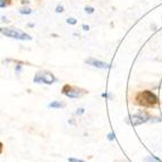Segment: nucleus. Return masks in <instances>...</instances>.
<instances>
[{"mask_svg":"<svg viewBox=\"0 0 162 162\" xmlns=\"http://www.w3.org/2000/svg\"><path fill=\"white\" fill-rule=\"evenodd\" d=\"M136 101H137V104L143 106V107H154L159 102L158 96L151 91H144L139 93L136 96Z\"/></svg>","mask_w":162,"mask_h":162,"instance_id":"f257e3e1","label":"nucleus"},{"mask_svg":"<svg viewBox=\"0 0 162 162\" xmlns=\"http://www.w3.org/2000/svg\"><path fill=\"white\" fill-rule=\"evenodd\" d=\"M0 33L2 35H6L7 38L16 40H22V41H31L32 36L25 32L17 30V28L13 27H0Z\"/></svg>","mask_w":162,"mask_h":162,"instance_id":"f03ea898","label":"nucleus"},{"mask_svg":"<svg viewBox=\"0 0 162 162\" xmlns=\"http://www.w3.org/2000/svg\"><path fill=\"white\" fill-rule=\"evenodd\" d=\"M33 82L35 84H47V85H52V84L57 82L56 76L53 73L48 70H41L38 71L33 78Z\"/></svg>","mask_w":162,"mask_h":162,"instance_id":"7ed1b4c3","label":"nucleus"},{"mask_svg":"<svg viewBox=\"0 0 162 162\" xmlns=\"http://www.w3.org/2000/svg\"><path fill=\"white\" fill-rule=\"evenodd\" d=\"M61 93L63 95H66L69 99H78L82 98L83 95H85L87 93V91L83 90V88H79L77 86H73L69 84H65L61 88Z\"/></svg>","mask_w":162,"mask_h":162,"instance_id":"20e7f679","label":"nucleus"},{"mask_svg":"<svg viewBox=\"0 0 162 162\" xmlns=\"http://www.w3.org/2000/svg\"><path fill=\"white\" fill-rule=\"evenodd\" d=\"M150 119H151V116L149 115V112L139 110L137 113H135V115H133L131 117V123L134 126H139V125H142V124L149 121Z\"/></svg>","mask_w":162,"mask_h":162,"instance_id":"39448f33","label":"nucleus"},{"mask_svg":"<svg viewBox=\"0 0 162 162\" xmlns=\"http://www.w3.org/2000/svg\"><path fill=\"white\" fill-rule=\"evenodd\" d=\"M85 63L90 65L92 67L100 68V69H108V68H110V65H109V63H104V61H101V60L95 59V58H87V59H85Z\"/></svg>","mask_w":162,"mask_h":162,"instance_id":"423d86ee","label":"nucleus"},{"mask_svg":"<svg viewBox=\"0 0 162 162\" xmlns=\"http://www.w3.org/2000/svg\"><path fill=\"white\" fill-rule=\"evenodd\" d=\"M65 103L60 102V101H52L51 103L48 104V107L51 108V109H60V108H65Z\"/></svg>","mask_w":162,"mask_h":162,"instance_id":"0eeeda50","label":"nucleus"},{"mask_svg":"<svg viewBox=\"0 0 162 162\" xmlns=\"http://www.w3.org/2000/svg\"><path fill=\"white\" fill-rule=\"evenodd\" d=\"M32 13H33V10H32L31 8L24 7L20 9V14H22V15H31Z\"/></svg>","mask_w":162,"mask_h":162,"instance_id":"6e6552de","label":"nucleus"},{"mask_svg":"<svg viewBox=\"0 0 162 162\" xmlns=\"http://www.w3.org/2000/svg\"><path fill=\"white\" fill-rule=\"evenodd\" d=\"M145 162H161V161H160L159 159L153 158V157L149 155V157H146V158H145Z\"/></svg>","mask_w":162,"mask_h":162,"instance_id":"1a4fd4ad","label":"nucleus"},{"mask_svg":"<svg viewBox=\"0 0 162 162\" xmlns=\"http://www.w3.org/2000/svg\"><path fill=\"white\" fill-rule=\"evenodd\" d=\"M66 22H67L68 24H70V25H75V24L77 23V20H76L75 18H73V17H70V18H67V20H66Z\"/></svg>","mask_w":162,"mask_h":162,"instance_id":"9d476101","label":"nucleus"},{"mask_svg":"<svg viewBox=\"0 0 162 162\" xmlns=\"http://www.w3.org/2000/svg\"><path fill=\"white\" fill-rule=\"evenodd\" d=\"M8 4H9V0H0V8L6 7Z\"/></svg>","mask_w":162,"mask_h":162,"instance_id":"9b49d317","label":"nucleus"},{"mask_svg":"<svg viewBox=\"0 0 162 162\" xmlns=\"http://www.w3.org/2000/svg\"><path fill=\"white\" fill-rule=\"evenodd\" d=\"M63 7L61 6V5H58V6L56 7V13L59 14V13H63Z\"/></svg>","mask_w":162,"mask_h":162,"instance_id":"f8f14e48","label":"nucleus"},{"mask_svg":"<svg viewBox=\"0 0 162 162\" xmlns=\"http://www.w3.org/2000/svg\"><path fill=\"white\" fill-rule=\"evenodd\" d=\"M68 161L69 162H85L81 159H76V158H68Z\"/></svg>","mask_w":162,"mask_h":162,"instance_id":"ddd939ff","label":"nucleus"},{"mask_svg":"<svg viewBox=\"0 0 162 162\" xmlns=\"http://www.w3.org/2000/svg\"><path fill=\"white\" fill-rule=\"evenodd\" d=\"M84 112H85V109H84V108H79V109H77V111H76V115L81 116V115H83Z\"/></svg>","mask_w":162,"mask_h":162,"instance_id":"4468645a","label":"nucleus"},{"mask_svg":"<svg viewBox=\"0 0 162 162\" xmlns=\"http://www.w3.org/2000/svg\"><path fill=\"white\" fill-rule=\"evenodd\" d=\"M85 12L87 14H92V13H94V8L93 7H85Z\"/></svg>","mask_w":162,"mask_h":162,"instance_id":"2eb2a0df","label":"nucleus"},{"mask_svg":"<svg viewBox=\"0 0 162 162\" xmlns=\"http://www.w3.org/2000/svg\"><path fill=\"white\" fill-rule=\"evenodd\" d=\"M20 70H22V65H16V66H15V73L20 74Z\"/></svg>","mask_w":162,"mask_h":162,"instance_id":"dca6fc26","label":"nucleus"},{"mask_svg":"<svg viewBox=\"0 0 162 162\" xmlns=\"http://www.w3.org/2000/svg\"><path fill=\"white\" fill-rule=\"evenodd\" d=\"M108 139H109V141H113V139H115V134H113V133L108 134Z\"/></svg>","mask_w":162,"mask_h":162,"instance_id":"f3484780","label":"nucleus"},{"mask_svg":"<svg viewBox=\"0 0 162 162\" xmlns=\"http://www.w3.org/2000/svg\"><path fill=\"white\" fill-rule=\"evenodd\" d=\"M2 152H4V144L0 142V154H1Z\"/></svg>","mask_w":162,"mask_h":162,"instance_id":"a211bd4d","label":"nucleus"},{"mask_svg":"<svg viewBox=\"0 0 162 162\" xmlns=\"http://www.w3.org/2000/svg\"><path fill=\"white\" fill-rule=\"evenodd\" d=\"M82 27H83L84 31H88V30H90V26H88V25H83Z\"/></svg>","mask_w":162,"mask_h":162,"instance_id":"6ab92c4d","label":"nucleus"},{"mask_svg":"<svg viewBox=\"0 0 162 162\" xmlns=\"http://www.w3.org/2000/svg\"><path fill=\"white\" fill-rule=\"evenodd\" d=\"M102 96L103 98H109V94H108V93H103Z\"/></svg>","mask_w":162,"mask_h":162,"instance_id":"aec40b11","label":"nucleus"}]
</instances>
